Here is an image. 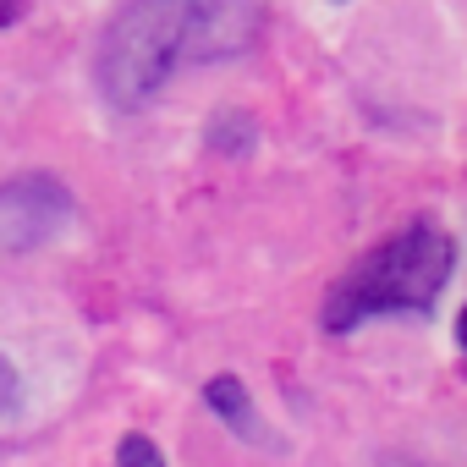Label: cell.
<instances>
[{"label": "cell", "instance_id": "cell-1", "mask_svg": "<svg viewBox=\"0 0 467 467\" xmlns=\"http://www.w3.org/2000/svg\"><path fill=\"white\" fill-rule=\"evenodd\" d=\"M259 34V0H127L94 45V88L116 110H138L182 67L248 56Z\"/></svg>", "mask_w": 467, "mask_h": 467}, {"label": "cell", "instance_id": "cell-2", "mask_svg": "<svg viewBox=\"0 0 467 467\" xmlns=\"http://www.w3.org/2000/svg\"><path fill=\"white\" fill-rule=\"evenodd\" d=\"M451 270H456V243L434 220H407L330 286L325 330H352L379 314H429Z\"/></svg>", "mask_w": 467, "mask_h": 467}, {"label": "cell", "instance_id": "cell-3", "mask_svg": "<svg viewBox=\"0 0 467 467\" xmlns=\"http://www.w3.org/2000/svg\"><path fill=\"white\" fill-rule=\"evenodd\" d=\"M72 220V192L67 182L34 171L0 187V254H28L45 248L50 237H61Z\"/></svg>", "mask_w": 467, "mask_h": 467}, {"label": "cell", "instance_id": "cell-4", "mask_svg": "<svg viewBox=\"0 0 467 467\" xmlns=\"http://www.w3.org/2000/svg\"><path fill=\"white\" fill-rule=\"evenodd\" d=\"M203 401H209V412H214L231 434H243L248 445H270V429L259 423L254 396H248V385H243L237 374H214V379L203 385Z\"/></svg>", "mask_w": 467, "mask_h": 467}, {"label": "cell", "instance_id": "cell-5", "mask_svg": "<svg viewBox=\"0 0 467 467\" xmlns=\"http://www.w3.org/2000/svg\"><path fill=\"white\" fill-rule=\"evenodd\" d=\"M116 467H165V456L154 451L149 434H127V440L116 445Z\"/></svg>", "mask_w": 467, "mask_h": 467}, {"label": "cell", "instance_id": "cell-6", "mask_svg": "<svg viewBox=\"0 0 467 467\" xmlns=\"http://www.w3.org/2000/svg\"><path fill=\"white\" fill-rule=\"evenodd\" d=\"M17 390H23V379H17V368L6 363V352H0V412L17 407Z\"/></svg>", "mask_w": 467, "mask_h": 467}, {"label": "cell", "instance_id": "cell-7", "mask_svg": "<svg viewBox=\"0 0 467 467\" xmlns=\"http://www.w3.org/2000/svg\"><path fill=\"white\" fill-rule=\"evenodd\" d=\"M456 341H462V352H467V308H462V319H456Z\"/></svg>", "mask_w": 467, "mask_h": 467}]
</instances>
